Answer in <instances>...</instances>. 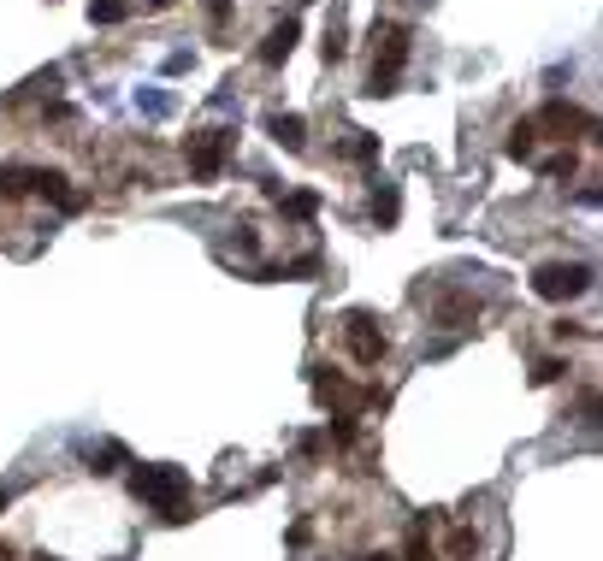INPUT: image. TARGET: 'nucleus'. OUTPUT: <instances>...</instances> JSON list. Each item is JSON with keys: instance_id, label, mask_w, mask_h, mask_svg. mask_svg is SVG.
Listing matches in <instances>:
<instances>
[{"instance_id": "nucleus-13", "label": "nucleus", "mask_w": 603, "mask_h": 561, "mask_svg": "<svg viewBox=\"0 0 603 561\" xmlns=\"http://www.w3.org/2000/svg\"><path fill=\"white\" fill-rule=\"evenodd\" d=\"M397 189H379V195H373V219H379V225H397Z\"/></svg>"}, {"instance_id": "nucleus-17", "label": "nucleus", "mask_w": 603, "mask_h": 561, "mask_svg": "<svg viewBox=\"0 0 603 561\" xmlns=\"http://www.w3.org/2000/svg\"><path fill=\"white\" fill-rule=\"evenodd\" d=\"M568 172H574V148L556 154V160H544V178H568Z\"/></svg>"}, {"instance_id": "nucleus-20", "label": "nucleus", "mask_w": 603, "mask_h": 561, "mask_svg": "<svg viewBox=\"0 0 603 561\" xmlns=\"http://www.w3.org/2000/svg\"><path fill=\"white\" fill-rule=\"evenodd\" d=\"M361 561H397V556H361Z\"/></svg>"}, {"instance_id": "nucleus-4", "label": "nucleus", "mask_w": 603, "mask_h": 561, "mask_svg": "<svg viewBox=\"0 0 603 561\" xmlns=\"http://www.w3.org/2000/svg\"><path fill=\"white\" fill-rule=\"evenodd\" d=\"M343 337H349V355L361 361V367H379V355H385V331H379V319L373 313H343Z\"/></svg>"}, {"instance_id": "nucleus-9", "label": "nucleus", "mask_w": 603, "mask_h": 561, "mask_svg": "<svg viewBox=\"0 0 603 561\" xmlns=\"http://www.w3.org/2000/svg\"><path fill=\"white\" fill-rule=\"evenodd\" d=\"M473 313H479L473 296H444V302H438V325H468Z\"/></svg>"}, {"instance_id": "nucleus-23", "label": "nucleus", "mask_w": 603, "mask_h": 561, "mask_svg": "<svg viewBox=\"0 0 603 561\" xmlns=\"http://www.w3.org/2000/svg\"><path fill=\"white\" fill-rule=\"evenodd\" d=\"M42 561H54V556H42Z\"/></svg>"}, {"instance_id": "nucleus-5", "label": "nucleus", "mask_w": 603, "mask_h": 561, "mask_svg": "<svg viewBox=\"0 0 603 561\" xmlns=\"http://www.w3.org/2000/svg\"><path fill=\"white\" fill-rule=\"evenodd\" d=\"M225 154H231V130H201V136H190V172H196L201 184H213L225 172Z\"/></svg>"}, {"instance_id": "nucleus-2", "label": "nucleus", "mask_w": 603, "mask_h": 561, "mask_svg": "<svg viewBox=\"0 0 603 561\" xmlns=\"http://www.w3.org/2000/svg\"><path fill=\"white\" fill-rule=\"evenodd\" d=\"M408 65V24H379L373 30V95H391Z\"/></svg>"}, {"instance_id": "nucleus-12", "label": "nucleus", "mask_w": 603, "mask_h": 561, "mask_svg": "<svg viewBox=\"0 0 603 561\" xmlns=\"http://www.w3.org/2000/svg\"><path fill=\"white\" fill-rule=\"evenodd\" d=\"M0 195H30V166H0Z\"/></svg>"}, {"instance_id": "nucleus-10", "label": "nucleus", "mask_w": 603, "mask_h": 561, "mask_svg": "<svg viewBox=\"0 0 603 561\" xmlns=\"http://www.w3.org/2000/svg\"><path fill=\"white\" fill-rule=\"evenodd\" d=\"M83 461H89V473H113V467H125V449H119V443H101V449H89Z\"/></svg>"}, {"instance_id": "nucleus-6", "label": "nucleus", "mask_w": 603, "mask_h": 561, "mask_svg": "<svg viewBox=\"0 0 603 561\" xmlns=\"http://www.w3.org/2000/svg\"><path fill=\"white\" fill-rule=\"evenodd\" d=\"M533 130H556V142H568V136H598L592 113H580V107H568V101H550L533 119Z\"/></svg>"}, {"instance_id": "nucleus-21", "label": "nucleus", "mask_w": 603, "mask_h": 561, "mask_svg": "<svg viewBox=\"0 0 603 561\" xmlns=\"http://www.w3.org/2000/svg\"><path fill=\"white\" fill-rule=\"evenodd\" d=\"M6 502H12V497H6V491H0V508H6Z\"/></svg>"}, {"instance_id": "nucleus-11", "label": "nucleus", "mask_w": 603, "mask_h": 561, "mask_svg": "<svg viewBox=\"0 0 603 561\" xmlns=\"http://www.w3.org/2000/svg\"><path fill=\"white\" fill-rule=\"evenodd\" d=\"M533 119H521V125L509 130V154H515V160H533Z\"/></svg>"}, {"instance_id": "nucleus-7", "label": "nucleus", "mask_w": 603, "mask_h": 561, "mask_svg": "<svg viewBox=\"0 0 603 561\" xmlns=\"http://www.w3.org/2000/svg\"><path fill=\"white\" fill-rule=\"evenodd\" d=\"M296 36H302V24H296V18L272 24L267 42H261V60H267V65H284V60H290V48H296Z\"/></svg>"}, {"instance_id": "nucleus-22", "label": "nucleus", "mask_w": 603, "mask_h": 561, "mask_svg": "<svg viewBox=\"0 0 603 561\" xmlns=\"http://www.w3.org/2000/svg\"><path fill=\"white\" fill-rule=\"evenodd\" d=\"M0 561H6V544H0Z\"/></svg>"}, {"instance_id": "nucleus-1", "label": "nucleus", "mask_w": 603, "mask_h": 561, "mask_svg": "<svg viewBox=\"0 0 603 561\" xmlns=\"http://www.w3.org/2000/svg\"><path fill=\"white\" fill-rule=\"evenodd\" d=\"M131 491L154 514H166V520H184V508H190V473L184 467H136L131 473Z\"/></svg>"}, {"instance_id": "nucleus-14", "label": "nucleus", "mask_w": 603, "mask_h": 561, "mask_svg": "<svg viewBox=\"0 0 603 561\" xmlns=\"http://www.w3.org/2000/svg\"><path fill=\"white\" fill-rule=\"evenodd\" d=\"M125 12H131L125 0H95V6H89V18H95V24H119Z\"/></svg>"}, {"instance_id": "nucleus-19", "label": "nucleus", "mask_w": 603, "mask_h": 561, "mask_svg": "<svg viewBox=\"0 0 603 561\" xmlns=\"http://www.w3.org/2000/svg\"><path fill=\"white\" fill-rule=\"evenodd\" d=\"M148 6H154V12H166V6H178V0H148Z\"/></svg>"}, {"instance_id": "nucleus-15", "label": "nucleus", "mask_w": 603, "mask_h": 561, "mask_svg": "<svg viewBox=\"0 0 603 561\" xmlns=\"http://www.w3.org/2000/svg\"><path fill=\"white\" fill-rule=\"evenodd\" d=\"M408 561H438V550L426 544V520L414 526V538H408Z\"/></svg>"}, {"instance_id": "nucleus-3", "label": "nucleus", "mask_w": 603, "mask_h": 561, "mask_svg": "<svg viewBox=\"0 0 603 561\" xmlns=\"http://www.w3.org/2000/svg\"><path fill=\"white\" fill-rule=\"evenodd\" d=\"M533 290L544 302H574V296L592 290V266L586 260H544L533 272Z\"/></svg>"}, {"instance_id": "nucleus-18", "label": "nucleus", "mask_w": 603, "mask_h": 561, "mask_svg": "<svg viewBox=\"0 0 603 561\" xmlns=\"http://www.w3.org/2000/svg\"><path fill=\"white\" fill-rule=\"evenodd\" d=\"M373 154H379V142H373V136H355V142H349V160H373Z\"/></svg>"}, {"instance_id": "nucleus-8", "label": "nucleus", "mask_w": 603, "mask_h": 561, "mask_svg": "<svg viewBox=\"0 0 603 561\" xmlns=\"http://www.w3.org/2000/svg\"><path fill=\"white\" fill-rule=\"evenodd\" d=\"M267 136L278 142V148H290V154H296V148L308 142V119H302V113H272V119H267Z\"/></svg>"}, {"instance_id": "nucleus-16", "label": "nucleus", "mask_w": 603, "mask_h": 561, "mask_svg": "<svg viewBox=\"0 0 603 561\" xmlns=\"http://www.w3.org/2000/svg\"><path fill=\"white\" fill-rule=\"evenodd\" d=\"M284 207H290V219H308V213L320 207V195H314V189H302V195H290Z\"/></svg>"}]
</instances>
